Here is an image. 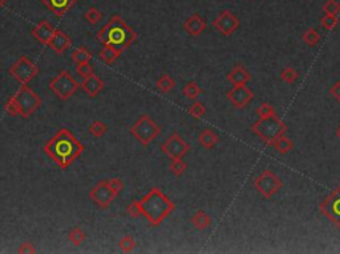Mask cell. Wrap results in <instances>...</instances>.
I'll list each match as a JSON object with an SVG mask.
<instances>
[{
  "label": "cell",
  "mask_w": 340,
  "mask_h": 254,
  "mask_svg": "<svg viewBox=\"0 0 340 254\" xmlns=\"http://www.w3.org/2000/svg\"><path fill=\"white\" fill-rule=\"evenodd\" d=\"M336 136L340 139V126H339V127H337V130H336Z\"/></svg>",
  "instance_id": "bcb514c9"
},
{
  "label": "cell",
  "mask_w": 340,
  "mask_h": 254,
  "mask_svg": "<svg viewBox=\"0 0 340 254\" xmlns=\"http://www.w3.org/2000/svg\"><path fill=\"white\" fill-rule=\"evenodd\" d=\"M108 184H109V187H110V188L113 189V191L116 192V193H120V192H121L124 189L123 180H121V179H119V178L109 179Z\"/></svg>",
  "instance_id": "b9f144b4"
},
{
  "label": "cell",
  "mask_w": 340,
  "mask_h": 254,
  "mask_svg": "<svg viewBox=\"0 0 340 254\" xmlns=\"http://www.w3.org/2000/svg\"><path fill=\"white\" fill-rule=\"evenodd\" d=\"M213 25L221 35L230 36L239 28V19L232 11L226 10L213 21Z\"/></svg>",
  "instance_id": "4fadbf2b"
},
{
  "label": "cell",
  "mask_w": 340,
  "mask_h": 254,
  "mask_svg": "<svg viewBox=\"0 0 340 254\" xmlns=\"http://www.w3.org/2000/svg\"><path fill=\"white\" fill-rule=\"evenodd\" d=\"M187 113L197 119L202 118L205 115V113H206V108H205V105L202 104V102H194V104L189 108Z\"/></svg>",
  "instance_id": "e575fe53"
},
{
  "label": "cell",
  "mask_w": 340,
  "mask_h": 254,
  "mask_svg": "<svg viewBox=\"0 0 340 254\" xmlns=\"http://www.w3.org/2000/svg\"><path fill=\"white\" fill-rule=\"evenodd\" d=\"M96 37L102 45L113 46L123 53L136 41L137 33L120 15H113L108 23L97 32Z\"/></svg>",
  "instance_id": "7a4b0ae2"
},
{
  "label": "cell",
  "mask_w": 340,
  "mask_h": 254,
  "mask_svg": "<svg viewBox=\"0 0 340 254\" xmlns=\"http://www.w3.org/2000/svg\"><path fill=\"white\" fill-rule=\"evenodd\" d=\"M256 114L259 115V118H269L271 115H275V109L271 104H262L259 108L256 109Z\"/></svg>",
  "instance_id": "74e56055"
},
{
  "label": "cell",
  "mask_w": 340,
  "mask_h": 254,
  "mask_svg": "<svg viewBox=\"0 0 340 254\" xmlns=\"http://www.w3.org/2000/svg\"><path fill=\"white\" fill-rule=\"evenodd\" d=\"M8 73L14 77L20 85L28 84L37 74H39V68L31 59L27 56H21L16 63L12 64Z\"/></svg>",
  "instance_id": "ba28073f"
},
{
  "label": "cell",
  "mask_w": 340,
  "mask_h": 254,
  "mask_svg": "<svg viewBox=\"0 0 340 254\" xmlns=\"http://www.w3.org/2000/svg\"><path fill=\"white\" fill-rule=\"evenodd\" d=\"M79 87L80 84L67 70H61L49 82V90L52 91L53 94H56L61 101H68L79 90Z\"/></svg>",
  "instance_id": "52a82bcc"
},
{
  "label": "cell",
  "mask_w": 340,
  "mask_h": 254,
  "mask_svg": "<svg viewBox=\"0 0 340 254\" xmlns=\"http://www.w3.org/2000/svg\"><path fill=\"white\" fill-rule=\"evenodd\" d=\"M15 101L18 104L19 115L21 118H29L33 113L40 108L42 105V98L32 90L28 85H21L18 91L14 94Z\"/></svg>",
  "instance_id": "8992f818"
},
{
  "label": "cell",
  "mask_w": 340,
  "mask_h": 254,
  "mask_svg": "<svg viewBox=\"0 0 340 254\" xmlns=\"http://www.w3.org/2000/svg\"><path fill=\"white\" fill-rule=\"evenodd\" d=\"M254 187L265 198H271L274 195H277L278 191L283 187V183L273 171L265 170L262 174L255 179Z\"/></svg>",
  "instance_id": "9c48e42d"
},
{
  "label": "cell",
  "mask_w": 340,
  "mask_h": 254,
  "mask_svg": "<svg viewBox=\"0 0 340 254\" xmlns=\"http://www.w3.org/2000/svg\"><path fill=\"white\" fill-rule=\"evenodd\" d=\"M320 212L340 228V185L320 204Z\"/></svg>",
  "instance_id": "7c38bea8"
},
{
  "label": "cell",
  "mask_w": 340,
  "mask_h": 254,
  "mask_svg": "<svg viewBox=\"0 0 340 254\" xmlns=\"http://www.w3.org/2000/svg\"><path fill=\"white\" fill-rule=\"evenodd\" d=\"M137 242L132 236H125L123 237L119 242L120 249L124 251V253H130V251L134 250V247H136Z\"/></svg>",
  "instance_id": "d6a6232c"
},
{
  "label": "cell",
  "mask_w": 340,
  "mask_h": 254,
  "mask_svg": "<svg viewBox=\"0 0 340 254\" xmlns=\"http://www.w3.org/2000/svg\"><path fill=\"white\" fill-rule=\"evenodd\" d=\"M198 142H200V144L204 148L210 150V148H214V147L217 146L218 142H219V136H218V134L214 130L205 129L200 132Z\"/></svg>",
  "instance_id": "44dd1931"
},
{
  "label": "cell",
  "mask_w": 340,
  "mask_h": 254,
  "mask_svg": "<svg viewBox=\"0 0 340 254\" xmlns=\"http://www.w3.org/2000/svg\"><path fill=\"white\" fill-rule=\"evenodd\" d=\"M18 253H20V254H33V253H36V249H35V246L31 244V242H23V244L19 246Z\"/></svg>",
  "instance_id": "7bdbcfd3"
},
{
  "label": "cell",
  "mask_w": 340,
  "mask_h": 254,
  "mask_svg": "<svg viewBox=\"0 0 340 254\" xmlns=\"http://www.w3.org/2000/svg\"><path fill=\"white\" fill-rule=\"evenodd\" d=\"M330 94L335 101L340 102V81H336V82L330 87Z\"/></svg>",
  "instance_id": "ee69618b"
},
{
  "label": "cell",
  "mask_w": 340,
  "mask_h": 254,
  "mask_svg": "<svg viewBox=\"0 0 340 254\" xmlns=\"http://www.w3.org/2000/svg\"><path fill=\"white\" fill-rule=\"evenodd\" d=\"M43 150L61 170H65L83 155L85 147L69 130L60 129Z\"/></svg>",
  "instance_id": "6da1fadb"
},
{
  "label": "cell",
  "mask_w": 340,
  "mask_h": 254,
  "mask_svg": "<svg viewBox=\"0 0 340 254\" xmlns=\"http://www.w3.org/2000/svg\"><path fill=\"white\" fill-rule=\"evenodd\" d=\"M192 224H193V226L196 229L205 230L206 228L210 226L211 219L206 212H204V211H198V212L194 213L193 217H192Z\"/></svg>",
  "instance_id": "7402d4cb"
},
{
  "label": "cell",
  "mask_w": 340,
  "mask_h": 254,
  "mask_svg": "<svg viewBox=\"0 0 340 254\" xmlns=\"http://www.w3.org/2000/svg\"><path fill=\"white\" fill-rule=\"evenodd\" d=\"M117 196H119V193H116L109 187L108 180L98 181L89 192V198L101 209H106L112 206V202L115 201V198Z\"/></svg>",
  "instance_id": "30bf717a"
},
{
  "label": "cell",
  "mask_w": 340,
  "mask_h": 254,
  "mask_svg": "<svg viewBox=\"0 0 340 254\" xmlns=\"http://www.w3.org/2000/svg\"><path fill=\"white\" fill-rule=\"evenodd\" d=\"M68 240H69L70 244L76 245V246H80V245L87 240V234H85V232L81 229L80 226H76V228H73V229L68 233Z\"/></svg>",
  "instance_id": "83f0119b"
},
{
  "label": "cell",
  "mask_w": 340,
  "mask_h": 254,
  "mask_svg": "<svg viewBox=\"0 0 340 254\" xmlns=\"http://www.w3.org/2000/svg\"><path fill=\"white\" fill-rule=\"evenodd\" d=\"M298 78H299V73L295 69L290 68V66H288V68H284V69L281 72V80L284 81V82L288 85L294 84L295 81L298 80Z\"/></svg>",
  "instance_id": "1f68e13d"
},
{
  "label": "cell",
  "mask_w": 340,
  "mask_h": 254,
  "mask_svg": "<svg viewBox=\"0 0 340 254\" xmlns=\"http://www.w3.org/2000/svg\"><path fill=\"white\" fill-rule=\"evenodd\" d=\"M80 87L89 97L93 98L101 93L102 89H104V82H102L100 77L96 76L95 73H92L91 76L84 77V80L80 84Z\"/></svg>",
  "instance_id": "2e32d148"
},
{
  "label": "cell",
  "mask_w": 340,
  "mask_h": 254,
  "mask_svg": "<svg viewBox=\"0 0 340 254\" xmlns=\"http://www.w3.org/2000/svg\"><path fill=\"white\" fill-rule=\"evenodd\" d=\"M250 80H251V76H250V73L246 70V68L243 65L234 66L232 72L228 74V81L232 82L234 86L246 85Z\"/></svg>",
  "instance_id": "ffe728a7"
},
{
  "label": "cell",
  "mask_w": 340,
  "mask_h": 254,
  "mask_svg": "<svg viewBox=\"0 0 340 254\" xmlns=\"http://www.w3.org/2000/svg\"><path fill=\"white\" fill-rule=\"evenodd\" d=\"M141 215L152 226H158L168 219L175 209V204L160 188H152L140 200Z\"/></svg>",
  "instance_id": "3957f363"
},
{
  "label": "cell",
  "mask_w": 340,
  "mask_h": 254,
  "mask_svg": "<svg viewBox=\"0 0 340 254\" xmlns=\"http://www.w3.org/2000/svg\"><path fill=\"white\" fill-rule=\"evenodd\" d=\"M182 93L187 99H190V101H196L197 98L202 94V89H201V86L197 84L196 81H190V82H187V84L183 86Z\"/></svg>",
  "instance_id": "cb8c5ba5"
},
{
  "label": "cell",
  "mask_w": 340,
  "mask_h": 254,
  "mask_svg": "<svg viewBox=\"0 0 340 254\" xmlns=\"http://www.w3.org/2000/svg\"><path fill=\"white\" fill-rule=\"evenodd\" d=\"M7 2H8V0H0V7H3L4 4L7 3Z\"/></svg>",
  "instance_id": "f6af8a7d"
},
{
  "label": "cell",
  "mask_w": 340,
  "mask_h": 254,
  "mask_svg": "<svg viewBox=\"0 0 340 254\" xmlns=\"http://www.w3.org/2000/svg\"><path fill=\"white\" fill-rule=\"evenodd\" d=\"M70 59H72V61H73L74 64H78L79 65V64L91 61L92 53L89 52L87 48H84V46H79V48L72 50V53H70Z\"/></svg>",
  "instance_id": "d4e9b609"
},
{
  "label": "cell",
  "mask_w": 340,
  "mask_h": 254,
  "mask_svg": "<svg viewBox=\"0 0 340 254\" xmlns=\"http://www.w3.org/2000/svg\"><path fill=\"white\" fill-rule=\"evenodd\" d=\"M76 70H78L79 76L84 78V77L91 76V74L93 73V66H92L91 64H89V61H88V63L79 64L78 69H76Z\"/></svg>",
  "instance_id": "ab89813d"
},
{
  "label": "cell",
  "mask_w": 340,
  "mask_h": 254,
  "mask_svg": "<svg viewBox=\"0 0 340 254\" xmlns=\"http://www.w3.org/2000/svg\"><path fill=\"white\" fill-rule=\"evenodd\" d=\"M301 40H303L309 46H315L320 42V35L318 33L316 29L309 28L303 35H301Z\"/></svg>",
  "instance_id": "f1b7e54d"
},
{
  "label": "cell",
  "mask_w": 340,
  "mask_h": 254,
  "mask_svg": "<svg viewBox=\"0 0 340 254\" xmlns=\"http://www.w3.org/2000/svg\"><path fill=\"white\" fill-rule=\"evenodd\" d=\"M98 56H100V59H101L104 63L109 65V64L115 63V61L121 56V52L113 48V46L104 45L101 50H100V53H98Z\"/></svg>",
  "instance_id": "603a6c76"
},
{
  "label": "cell",
  "mask_w": 340,
  "mask_h": 254,
  "mask_svg": "<svg viewBox=\"0 0 340 254\" xmlns=\"http://www.w3.org/2000/svg\"><path fill=\"white\" fill-rule=\"evenodd\" d=\"M251 131L258 138H260L266 144L273 146L274 140L277 139L278 136L284 135L287 132V126H286V123L282 119L278 118L277 114H275L269 117V118L258 119L251 126Z\"/></svg>",
  "instance_id": "277c9868"
},
{
  "label": "cell",
  "mask_w": 340,
  "mask_h": 254,
  "mask_svg": "<svg viewBox=\"0 0 340 254\" xmlns=\"http://www.w3.org/2000/svg\"><path fill=\"white\" fill-rule=\"evenodd\" d=\"M88 131L91 134L92 136H95V138H100L108 131V126L105 123H102L101 121H93V122L89 125L88 127Z\"/></svg>",
  "instance_id": "f546056e"
},
{
  "label": "cell",
  "mask_w": 340,
  "mask_h": 254,
  "mask_svg": "<svg viewBox=\"0 0 340 254\" xmlns=\"http://www.w3.org/2000/svg\"><path fill=\"white\" fill-rule=\"evenodd\" d=\"M84 16H85V20H87L88 23H91V24H97L98 21L102 19L101 11L98 10V8H96V7L89 8V10L85 12Z\"/></svg>",
  "instance_id": "836d02e7"
},
{
  "label": "cell",
  "mask_w": 340,
  "mask_h": 254,
  "mask_svg": "<svg viewBox=\"0 0 340 254\" xmlns=\"http://www.w3.org/2000/svg\"><path fill=\"white\" fill-rule=\"evenodd\" d=\"M161 150L169 159H177L183 158L189 153L190 144L179 134L174 132L165 140V143H162Z\"/></svg>",
  "instance_id": "8fae6325"
},
{
  "label": "cell",
  "mask_w": 340,
  "mask_h": 254,
  "mask_svg": "<svg viewBox=\"0 0 340 254\" xmlns=\"http://www.w3.org/2000/svg\"><path fill=\"white\" fill-rule=\"evenodd\" d=\"M320 23H322V27L327 31H332V29L336 28L337 23V16H332V15H324L322 19H320Z\"/></svg>",
  "instance_id": "d590c367"
},
{
  "label": "cell",
  "mask_w": 340,
  "mask_h": 254,
  "mask_svg": "<svg viewBox=\"0 0 340 254\" xmlns=\"http://www.w3.org/2000/svg\"><path fill=\"white\" fill-rule=\"evenodd\" d=\"M254 91L246 85H238L233 86L232 90L228 91V99L237 109L246 108L250 102L253 101Z\"/></svg>",
  "instance_id": "5bb4252c"
},
{
  "label": "cell",
  "mask_w": 340,
  "mask_h": 254,
  "mask_svg": "<svg viewBox=\"0 0 340 254\" xmlns=\"http://www.w3.org/2000/svg\"><path fill=\"white\" fill-rule=\"evenodd\" d=\"M323 12L324 15H332V16H337L340 12V4L336 0H328L326 4L323 6Z\"/></svg>",
  "instance_id": "8d00e7d4"
},
{
  "label": "cell",
  "mask_w": 340,
  "mask_h": 254,
  "mask_svg": "<svg viewBox=\"0 0 340 254\" xmlns=\"http://www.w3.org/2000/svg\"><path fill=\"white\" fill-rule=\"evenodd\" d=\"M127 213L128 216H130L132 219H138L141 215V207H140V200H134L127 207Z\"/></svg>",
  "instance_id": "f35d334b"
},
{
  "label": "cell",
  "mask_w": 340,
  "mask_h": 254,
  "mask_svg": "<svg viewBox=\"0 0 340 254\" xmlns=\"http://www.w3.org/2000/svg\"><path fill=\"white\" fill-rule=\"evenodd\" d=\"M273 146L275 147V150L281 154V155H286V154H288L292 150L294 144H292V142L288 139L287 136L281 135V136H278L277 139L274 140Z\"/></svg>",
  "instance_id": "484cf974"
},
{
  "label": "cell",
  "mask_w": 340,
  "mask_h": 254,
  "mask_svg": "<svg viewBox=\"0 0 340 254\" xmlns=\"http://www.w3.org/2000/svg\"><path fill=\"white\" fill-rule=\"evenodd\" d=\"M70 44H72V41H70L69 36L65 32H63L61 29H55L52 37L48 42V46L57 55H63L67 49H69Z\"/></svg>",
  "instance_id": "9a60e30c"
},
{
  "label": "cell",
  "mask_w": 340,
  "mask_h": 254,
  "mask_svg": "<svg viewBox=\"0 0 340 254\" xmlns=\"http://www.w3.org/2000/svg\"><path fill=\"white\" fill-rule=\"evenodd\" d=\"M174 86H175V81L173 80L169 74L161 76L157 80V82H156V87H157L160 91H162V93H170V91L174 89Z\"/></svg>",
  "instance_id": "4316f807"
},
{
  "label": "cell",
  "mask_w": 340,
  "mask_h": 254,
  "mask_svg": "<svg viewBox=\"0 0 340 254\" xmlns=\"http://www.w3.org/2000/svg\"><path fill=\"white\" fill-rule=\"evenodd\" d=\"M186 168H187V164L182 160V158H177V159H172V163H170V171L172 174L175 176H182L185 174Z\"/></svg>",
  "instance_id": "4dcf8cb0"
},
{
  "label": "cell",
  "mask_w": 340,
  "mask_h": 254,
  "mask_svg": "<svg viewBox=\"0 0 340 254\" xmlns=\"http://www.w3.org/2000/svg\"><path fill=\"white\" fill-rule=\"evenodd\" d=\"M4 109H6V112H7L10 115H12V117H15V115H19L18 104H16V101H15L14 95H12V97H11L7 102H6V105H4Z\"/></svg>",
  "instance_id": "60d3db41"
},
{
  "label": "cell",
  "mask_w": 340,
  "mask_h": 254,
  "mask_svg": "<svg viewBox=\"0 0 340 254\" xmlns=\"http://www.w3.org/2000/svg\"><path fill=\"white\" fill-rule=\"evenodd\" d=\"M183 29L190 36H200L206 29V21L201 18L200 15L194 14L189 19H186L185 24H183Z\"/></svg>",
  "instance_id": "d6986e66"
},
{
  "label": "cell",
  "mask_w": 340,
  "mask_h": 254,
  "mask_svg": "<svg viewBox=\"0 0 340 254\" xmlns=\"http://www.w3.org/2000/svg\"><path fill=\"white\" fill-rule=\"evenodd\" d=\"M40 2L52 11L57 18H61L73 7L78 0H40Z\"/></svg>",
  "instance_id": "ac0fdd59"
},
{
  "label": "cell",
  "mask_w": 340,
  "mask_h": 254,
  "mask_svg": "<svg viewBox=\"0 0 340 254\" xmlns=\"http://www.w3.org/2000/svg\"><path fill=\"white\" fill-rule=\"evenodd\" d=\"M55 28L49 24L47 20H42L37 23L35 28L32 29V36L40 42L43 45H48L49 40L52 37Z\"/></svg>",
  "instance_id": "e0dca14e"
},
{
  "label": "cell",
  "mask_w": 340,
  "mask_h": 254,
  "mask_svg": "<svg viewBox=\"0 0 340 254\" xmlns=\"http://www.w3.org/2000/svg\"><path fill=\"white\" fill-rule=\"evenodd\" d=\"M130 134L136 138L142 146L147 147L161 134V127L152 119L150 115L142 114L138 117L133 126L130 127Z\"/></svg>",
  "instance_id": "5b68a950"
}]
</instances>
